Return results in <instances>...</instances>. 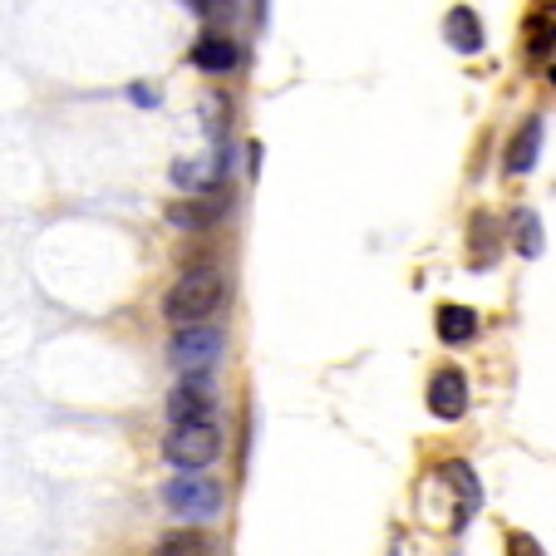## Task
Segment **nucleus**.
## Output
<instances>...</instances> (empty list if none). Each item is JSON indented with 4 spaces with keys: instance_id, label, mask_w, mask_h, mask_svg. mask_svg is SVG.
<instances>
[{
    "instance_id": "obj_15",
    "label": "nucleus",
    "mask_w": 556,
    "mask_h": 556,
    "mask_svg": "<svg viewBox=\"0 0 556 556\" xmlns=\"http://www.w3.org/2000/svg\"><path fill=\"white\" fill-rule=\"evenodd\" d=\"M513 237H517V252H522L527 262H536V256H542V217H536L532 207H522L513 217Z\"/></svg>"
},
{
    "instance_id": "obj_12",
    "label": "nucleus",
    "mask_w": 556,
    "mask_h": 556,
    "mask_svg": "<svg viewBox=\"0 0 556 556\" xmlns=\"http://www.w3.org/2000/svg\"><path fill=\"white\" fill-rule=\"evenodd\" d=\"M222 217V198H192V202H173L168 207V222L182 231H202Z\"/></svg>"
},
{
    "instance_id": "obj_20",
    "label": "nucleus",
    "mask_w": 556,
    "mask_h": 556,
    "mask_svg": "<svg viewBox=\"0 0 556 556\" xmlns=\"http://www.w3.org/2000/svg\"><path fill=\"white\" fill-rule=\"evenodd\" d=\"M389 556H400V552H389Z\"/></svg>"
},
{
    "instance_id": "obj_6",
    "label": "nucleus",
    "mask_w": 556,
    "mask_h": 556,
    "mask_svg": "<svg viewBox=\"0 0 556 556\" xmlns=\"http://www.w3.org/2000/svg\"><path fill=\"white\" fill-rule=\"evenodd\" d=\"M429 414L433 419H463L468 414V379H463V369L443 365L439 375L429 379Z\"/></svg>"
},
{
    "instance_id": "obj_5",
    "label": "nucleus",
    "mask_w": 556,
    "mask_h": 556,
    "mask_svg": "<svg viewBox=\"0 0 556 556\" xmlns=\"http://www.w3.org/2000/svg\"><path fill=\"white\" fill-rule=\"evenodd\" d=\"M168 419L173 424H202L217 414V384H212V375H182L178 384L168 389Z\"/></svg>"
},
{
    "instance_id": "obj_13",
    "label": "nucleus",
    "mask_w": 556,
    "mask_h": 556,
    "mask_svg": "<svg viewBox=\"0 0 556 556\" xmlns=\"http://www.w3.org/2000/svg\"><path fill=\"white\" fill-rule=\"evenodd\" d=\"M157 556H212V536L202 527H178L157 542Z\"/></svg>"
},
{
    "instance_id": "obj_9",
    "label": "nucleus",
    "mask_w": 556,
    "mask_h": 556,
    "mask_svg": "<svg viewBox=\"0 0 556 556\" xmlns=\"http://www.w3.org/2000/svg\"><path fill=\"white\" fill-rule=\"evenodd\" d=\"M439 478H448L453 493H458V527H463L472 513H478V507H483V488H478V472H472L468 463L453 458V463H443V468H439Z\"/></svg>"
},
{
    "instance_id": "obj_19",
    "label": "nucleus",
    "mask_w": 556,
    "mask_h": 556,
    "mask_svg": "<svg viewBox=\"0 0 556 556\" xmlns=\"http://www.w3.org/2000/svg\"><path fill=\"white\" fill-rule=\"evenodd\" d=\"M552 85H556V60H552Z\"/></svg>"
},
{
    "instance_id": "obj_16",
    "label": "nucleus",
    "mask_w": 556,
    "mask_h": 556,
    "mask_svg": "<svg viewBox=\"0 0 556 556\" xmlns=\"http://www.w3.org/2000/svg\"><path fill=\"white\" fill-rule=\"evenodd\" d=\"M552 50H556V21L552 15H532V21H527V54L546 60Z\"/></svg>"
},
{
    "instance_id": "obj_18",
    "label": "nucleus",
    "mask_w": 556,
    "mask_h": 556,
    "mask_svg": "<svg viewBox=\"0 0 556 556\" xmlns=\"http://www.w3.org/2000/svg\"><path fill=\"white\" fill-rule=\"evenodd\" d=\"M507 552H513V556H542V546H536L527 532H513V536H507Z\"/></svg>"
},
{
    "instance_id": "obj_1",
    "label": "nucleus",
    "mask_w": 556,
    "mask_h": 556,
    "mask_svg": "<svg viewBox=\"0 0 556 556\" xmlns=\"http://www.w3.org/2000/svg\"><path fill=\"white\" fill-rule=\"evenodd\" d=\"M227 301V276L217 266H188L163 295V320L178 330L188 326H212V315Z\"/></svg>"
},
{
    "instance_id": "obj_14",
    "label": "nucleus",
    "mask_w": 556,
    "mask_h": 556,
    "mask_svg": "<svg viewBox=\"0 0 556 556\" xmlns=\"http://www.w3.org/2000/svg\"><path fill=\"white\" fill-rule=\"evenodd\" d=\"M468 242H472V266H493V256H497V222L488 217V212H478V217H472Z\"/></svg>"
},
{
    "instance_id": "obj_10",
    "label": "nucleus",
    "mask_w": 556,
    "mask_h": 556,
    "mask_svg": "<svg viewBox=\"0 0 556 556\" xmlns=\"http://www.w3.org/2000/svg\"><path fill=\"white\" fill-rule=\"evenodd\" d=\"M536 153H542V118H527V124L513 134V143H507V173H513V178L532 173Z\"/></svg>"
},
{
    "instance_id": "obj_8",
    "label": "nucleus",
    "mask_w": 556,
    "mask_h": 556,
    "mask_svg": "<svg viewBox=\"0 0 556 556\" xmlns=\"http://www.w3.org/2000/svg\"><path fill=\"white\" fill-rule=\"evenodd\" d=\"M433 330L443 345H468V340H478V311L472 305H439Z\"/></svg>"
},
{
    "instance_id": "obj_17",
    "label": "nucleus",
    "mask_w": 556,
    "mask_h": 556,
    "mask_svg": "<svg viewBox=\"0 0 556 556\" xmlns=\"http://www.w3.org/2000/svg\"><path fill=\"white\" fill-rule=\"evenodd\" d=\"M173 178H178L182 188H202V182H207V168H202V163H178Z\"/></svg>"
},
{
    "instance_id": "obj_4",
    "label": "nucleus",
    "mask_w": 556,
    "mask_h": 556,
    "mask_svg": "<svg viewBox=\"0 0 556 556\" xmlns=\"http://www.w3.org/2000/svg\"><path fill=\"white\" fill-rule=\"evenodd\" d=\"M222 350H227V336H222L217 326H188V330H173L168 365L178 369V375H212Z\"/></svg>"
},
{
    "instance_id": "obj_7",
    "label": "nucleus",
    "mask_w": 556,
    "mask_h": 556,
    "mask_svg": "<svg viewBox=\"0 0 556 556\" xmlns=\"http://www.w3.org/2000/svg\"><path fill=\"white\" fill-rule=\"evenodd\" d=\"M192 64L207 74H231L237 64H242V45L227 40V35H202L198 50H192Z\"/></svg>"
},
{
    "instance_id": "obj_2",
    "label": "nucleus",
    "mask_w": 556,
    "mask_h": 556,
    "mask_svg": "<svg viewBox=\"0 0 556 556\" xmlns=\"http://www.w3.org/2000/svg\"><path fill=\"white\" fill-rule=\"evenodd\" d=\"M163 507L192 527L217 522L222 507H227V488L212 472H173L168 483H163Z\"/></svg>"
},
{
    "instance_id": "obj_3",
    "label": "nucleus",
    "mask_w": 556,
    "mask_h": 556,
    "mask_svg": "<svg viewBox=\"0 0 556 556\" xmlns=\"http://www.w3.org/2000/svg\"><path fill=\"white\" fill-rule=\"evenodd\" d=\"M163 458H168L178 472H207L212 463L222 458V429H217V419L173 424V429L163 433Z\"/></svg>"
},
{
    "instance_id": "obj_11",
    "label": "nucleus",
    "mask_w": 556,
    "mask_h": 556,
    "mask_svg": "<svg viewBox=\"0 0 556 556\" xmlns=\"http://www.w3.org/2000/svg\"><path fill=\"white\" fill-rule=\"evenodd\" d=\"M443 35H448V45L458 54H478V50H483V25H478V15H472L468 5H453L448 21H443Z\"/></svg>"
}]
</instances>
